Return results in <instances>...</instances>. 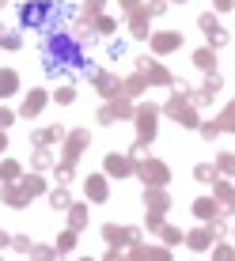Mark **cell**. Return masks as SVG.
I'll list each match as a JSON object with an SVG mask.
<instances>
[{"label": "cell", "instance_id": "cell-1", "mask_svg": "<svg viewBox=\"0 0 235 261\" xmlns=\"http://www.w3.org/2000/svg\"><path fill=\"white\" fill-rule=\"evenodd\" d=\"M163 110L171 114V118H178V125H186V129H197V125H201V121H197V114L186 106V98H182V95L167 98V106H163Z\"/></svg>", "mask_w": 235, "mask_h": 261}, {"label": "cell", "instance_id": "cell-2", "mask_svg": "<svg viewBox=\"0 0 235 261\" xmlns=\"http://www.w3.org/2000/svg\"><path fill=\"white\" fill-rule=\"evenodd\" d=\"M137 174H140L148 186H167V182H171L167 167L159 163V159H144V163H137Z\"/></svg>", "mask_w": 235, "mask_h": 261}, {"label": "cell", "instance_id": "cell-3", "mask_svg": "<svg viewBox=\"0 0 235 261\" xmlns=\"http://www.w3.org/2000/svg\"><path fill=\"white\" fill-rule=\"evenodd\" d=\"M156 137V106H140L137 110V140H152Z\"/></svg>", "mask_w": 235, "mask_h": 261}, {"label": "cell", "instance_id": "cell-4", "mask_svg": "<svg viewBox=\"0 0 235 261\" xmlns=\"http://www.w3.org/2000/svg\"><path fill=\"white\" fill-rule=\"evenodd\" d=\"M46 12H50V0H34V4H23V8H19V15H23L27 27H42Z\"/></svg>", "mask_w": 235, "mask_h": 261}, {"label": "cell", "instance_id": "cell-5", "mask_svg": "<svg viewBox=\"0 0 235 261\" xmlns=\"http://www.w3.org/2000/svg\"><path fill=\"white\" fill-rule=\"evenodd\" d=\"M84 148H87V129H76V133H68V144H65V159H68V163H76V159L84 155Z\"/></svg>", "mask_w": 235, "mask_h": 261}, {"label": "cell", "instance_id": "cell-6", "mask_svg": "<svg viewBox=\"0 0 235 261\" xmlns=\"http://www.w3.org/2000/svg\"><path fill=\"white\" fill-rule=\"evenodd\" d=\"M144 204H148L152 212H167L171 208V197L163 186H152V190H144Z\"/></svg>", "mask_w": 235, "mask_h": 261}, {"label": "cell", "instance_id": "cell-7", "mask_svg": "<svg viewBox=\"0 0 235 261\" xmlns=\"http://www.w3.org/2000/svg\"><path fill=\"white\" fill-rule=\"evenodd\" d=\"M91 76H95V87H99V91H103L106 98H114L118 91H122V84H118L114 76H106V72H91Z\"/></svg>", "mask_w": 235, "mask_h": 261}, {"label": "cell", "instance_id": "cell-8", "mask_svg": "<svg viewBox=\"0 0 235 261\" xmlns=\"http://www.w3.org/2000/svg\"><path fill=\"white\" fill-rule=\"evenodd\" d=\"M133 155H106V174H129Z\"/></svg>", "mask_w": 235, "mask_h": 261}, {"label": "cell", "instance_id": "cell-9", "mask_svg": "<svg viewBox=\"0 0 235 261\" xmlns=\"http://www.w3.org/2000/svg\"><path fill=\"white\" fill-rule=\"evenodd\" d=\"M0 197H4V201H8V204H12V208H23V204H27V201H31V197H27V193H23V186H19V190H15V186H12V182H4V190H0Z\"/></svg>", "mask_w": 235, "mask_h": 261}, {"label": "cell", "instance_id": "cell-10", "mask_svg": "<svg viewBox=\"0 0 235 261\" xmlns=\"http://www.w3.org/2000/svg\"><path fill=\"white\" fill-rule=\"evenodd\" d=\"M84 186H87V197H91V201H106V193H110V190H106V178H103V174H91Z\"/></svg>", "mask_w": 235, "mask_h": 261}, {"label": "cell", "instance_id": "cell-11", "mask_svg": "<svg viewBox=\"0 0 235 261\" xmlns=\"http://www.w3.org/2000/svg\"><path fill=\"white\" fill-rule=\"evenodd\" d=\"M213 190H216V201L231 212V208H235V186H231V182H213Z\"/></svg>", "mask_w": 235, "mask_h": 261}, {"label": "cell", "instance_id": "cell-12", "mask_svg": "<svg viewBox=\"0 0 235 261\" xmlns=\"http://www.w3.org/2000/svg\"><path fill=\"white\" fill-rule=\"evenodd\" d=\"M87 204H68V223H72V231H84L87 227Z\"/></svg>", "mask_w": 235, "mask_h": 261}, {"label": "cell", "instance_id": "cell-13", "mask_svg": "<svg viewBox=\"0 0 235 261\" xmlns=\"http://www.w3.org/2000/svg\"><path fill=\"white\" fill-rule=\"evenodd\" d=\"M186 242H190V250L205 254V250L213 246V231H190V235H186Z\"/></svg>", "mask_w": 235, "mask_h": 261}, {"label": "cell", "instance_id": "cell-14", "mask_svg": "<svg viewBox=\"0 0 235 261\" xmlns=\"http://www.w3.org/2000/svg\"><path fill=\"white\" fill-rule=\"evenodd\" d=\"M152 46H156V53H171V49L182 46V34H156V38H152Z\"/></svg>", "mask_w": 235, "mask_h": 261}, {"label": "cell", "instance_id": "cell-15", "mask_svg": "<svg viewBox=\"0 0 235 261\" xmlns=\"http://www.w3.org/2000/svg\"><path fill=\"white\" fill-rule=\"evenodd\" d=\"M42 106H46V91H31V95H27V102H23V118H34Z\"/></svg>", "mask_w": 235, "mask_h": 261}, {"label": "cell", "instance_id": "cell-16", "mask_svg": "<svg viewBox=\"0 0 235 261\" xmlns=\"http://www.w3.org/2000/svg\"><path fill=\"white\" fill-rule=\"evenodd\" d=\"M194 216L197 220H213V216H220V208H216V201H194Z\"/></svg>", "mask_w": 235, "mask_h": 261}, {"label": "cell", "instance_id": "cell-17", "mask_svg": "<svg viewBox=\"0 0 235 261\" xmlns=\"http://www.w3.org/2000/svg\"><path fill=\"white\" fill-rule=\"evenodd\" d=\"M15 87H19V76L15 72H0V98H8V95H15Z\"/></svg>", "mask_w": 235, "mask_h": 261}, {"label": "cell", "instance_id": "cell-18", "mask_svg": "<svg viewBox=\"0 0 235 261\" xmlns=\"http://www.w3.org/2000/svg\"><path fill=\"white\" fill-rule=\"evenodd\" d=\"M129 27H133V38H148V12H133Z\"/></svg>", "mask_w": 235, "mask_h": 261}, {"label": "cell", "instance_id": "cell-19", "mask_svg": "<svg viewBox=\"0 0 235 261\" xmlns=\"http://www.w3.org/2000/svg\"><path fill=\"white\" fill-rule=\"evenodd\" d=\"M194 65L201 68V72H213V68H216V53H213V49H197V53H194Z\"/></svg>", "mask_w": 235, "mask_h": 261}, {"label": "cell", "instance_id": "cell-20", "mask_svg": "<svg viewBox=\"0 0 235 261\" xmlns=\"http://www.w3.org/2000/svg\"><path fill=\"white\" fill-rule=\"evenodd\" d=\"M122 87H125V95H140L144 87H148V76H144V72H137V76H129Z\"/></svg>", "mask_w": 235, "mask_h": 261}, {"label": "cell", "instance_id": "cell-21", "mask_svg": "<svg viewBox=\"0 0 235 261\" xmlns=\"http://www.w3.org/2000/svg\"><path fill=\"white\" fill-rule=\"evenodd\" d=\"M19 186H23V193H27V197H38V193H46V182H42V178H38V174H31V178H23V182H19Z\"/></svg>", "mask_w": 235, "mask_h": 261}, {"label": "cell", "instance_id": "cell-22", "mask_svg": "<svg viewBox=\"0 0 235 261\" xmlns=\"http://www.w3.org/2000/svg\"><path fill=\"white\" fill-rule=\"evenodd\" d=\"M144 76H148V84H171V72H167L163 65H152Z\"/></svg>", "mask_w": 235, "mask_h": 261}, {"label": "cell", "instance_id": "cell-23", "mask_svg": "<svg viewBox=\"0 0 235 261\" xmlns=\"http://www.w3.org/2000/svg\"><path fill=\"white\" fill-rule=\"evenodd\" d=\"M50 204H53V208H68V190H65V186H57V190H50Z\"/></svg>", "mask_w": 235, "mask_h": 261}, {"label": "cell", "instance_id": "cell-24", "mask_svg": "<svg viewBox=\"0 0 235 261\" xmlns=\"http://www.w3.org/2000/svg\"><path fill=\"white\" fill-rule=\"evenodd\" d=\"M72 246H76V231H72V227H68V231H65V235H61V239H57V254H72Z\"/></svg>", "mask_w": 235, "mask_h": 261}, {"label": "cell", "instance_id": "cell-25", "mask_svg": "<svg viewBox=\"0 0 235 261\" xmlns=\"http://www.w3.org/2000/svg\"><path fill=\"white\" fill-rule=\"evenodd\" d=\"M110 110H114V118H129V114H137V110L129 106V98H114Z\"/></svg>", "mask_w": 235, "mask_h": 261}, {"label": "cell", "instance_id": "cell-26", "mask_svg": "<svg viewBox=\"0 0 235 261\" xmlns=\"http://www.w3.org/2000/svg\"><path fill=\"white\" fill-rule=\"evenodd\" d=\"M34 167H38V170H46V167H57V159H53L46 148H38V151H34Z\"/></svg>", "mask_w": 235, "mask_h": 261}, {"label": "cell", "instance_id": "cell-27", "mask_svg": "<svg viewBox=\"0 0 235 261\" xmlns=\"http://www.w3.org/2000/svg\"><path fill=\"white\" fill-rule=\"evenodd\" d=\"M194 178H197V182H216V167H209V163L194 167Z\"/></svg>", "mask_w": 235, "mask_h": 261}, {"label": "cell", "instance_id": "cell-28", "mask_svg": "<svg viewBox=\"0 0 235 261\" xmlns=\"http://www.w3.org/2000/svg\"><path fill=\"white\" fill-rule=\"evenodd\" d=\"M159 235H163V242H167V246H175V242H182V239H186V235H182L178 227H167V223L159 227Z\"/></svg>", "mask_w": 235, "mask_h": 261}, {"label": "cell", "instance_id": "cell-29", "mask_svg": "<svg viewBox=\"0 0 235 261\" xmlns=\"http://www.w3.org/2000/svg\"><path fill=\"white\" fill-rule=\"evenodd\" d=\"M103 239H106V242H125V227H114V223H106V227H103Z\"/></svg>", "mask_w": 235, "mask_h": 261}, {"label": "cell", "instance_id": "cell-30", "mask_svg": "<svg viewBox=\"0 0 235 261\" xmlns=\"http://www.w3.org/2000/svg\"><path fill=\"white\" fill-rule=\"evenodd\" d=\"M0 178H4V182H15V178H19V163H15V159H8V163L0 167Z\"/></svg>", "mask_w": 235, "mask_h": 261}, {"label": "cell", "instance_id": "cell-31", "mask_svg": "<svg viewBox=\"0 0 235 261\" xmlns=\"http://www.w3.org/2000/svg\"><path fill=\"white\" fill-rule=\"evenodd\" d=\"M0 46H4V49H19V34H8V27H4V34H0Z\"/></svg>", "mask_w": 235, "mask_h": 261}, {"label": "cell", "instance_id": "cell-32", "mask_svg": "<svg viewBox=\"0 0 235 261\" xmlns=\"http://www.w3.org/2000/svg\"><path fill=\"white\" fill-rule=\"evenodd\" d=\"M205 38H213V46H224V42H228V31L216 27V31H205Z\"/></svg>", "mask_w": 235, "mask_h": 261}, {"label": "cell", "instance_id": "cell-33", "mask_svg": "<svg viewBox=\"0 0 235 261\" xmlns=\"http://www.w3.org/2000/svg\"><path fill=\"white\" fill-rule=\"evenodd\" d=\"M95 27H99V34H110L114 31V19H110V15H95Z\"/></svg>", "mask_w": 235, "mask_h": 261}, {"label": "cell", "instance_id": "cell-34", "mask_svg": "<svg viewBox=\"0 0 235 261\" xmlns=\"http://www.w3.org/2000/svg\"><path fill=\"white\" fill-rule=\"evenodd\" d=\"M197 129H201V137H205V140L220 137V121H213V125H197Z\"/></svg>", "mask_w": 235, "mask_h": 261}, {"label": "cell", "instance_id": "cell-35", "mask_svg": "<svg viewBox=\"0 0 235 261\" xmlns=\"http://www.w3.org/2000/svg\"><path fill=\"white\" fill-rule=\"evenodd\" d=\"M133 257H167V250H144V246H137Z\"/></svg>", "mask_w": 235, "mask_h": 261}, {"label": "cell", "instance_id": "cell-36", "mask_svg": "<svg viewBox=\"0 0 235 261\" xmlns=\"http://www.w3.org/2000/svg\"><path fill=\"white\" fill-rule=\"evenodd\" d=\"M12 246L19 250V254H31V239H27V235H15V239H12Z\"/></svg>", "mask_w": 235, "mask_h": 261}, {"label": "cell", "instance_id": "cell-37", "mask_svg": "<svg viewBox=\"0 0 235 261\" xmlns=\"http://www.w3.org/2000/svg\"><path fill=\"white\" fill-rule=\"evenodd\" d=\"M57 182H72V163H68V159L57 167Z\"/></svg>", "mask_w": 235, "mask_h": 261}, {"label": "cell", "instance_id": "cell-38", "mask_svg": "<svg viewBox=\"0 0 235 261\" xmlns=\"http://www.w3.org/2000/svg\"><path fill=\"white\" fill-rule=\"evenodd\" d=\"M144 223H148V231H159V227H163V212H152Z\"/></svg>", "mask_w": 235, "mask_h": 261}, {"label": "cell", "instance_id": "cell-39", "mask_svg": "<svg viewBox=\"0 0 235 261\" xmlns=\"http://www.w3.org/2000/svg\"><path fill=\"white\" fill-rule=\"evenodd\" d=\"M103 8H106V0H87V4H84V12H87V15H99Z\"/></svg>", "mask_w": 235, "mask_h": 261}, {"label": "cell", "instance_id": "cell-40", "mask_svg": "<svg viewBox=\"0 0 235 261\" xmlns=\"http://www.w3.org/2000/svg\"><path fill=\"white\" fill-rule=\"evenodd\" d=\"M197 23H201V31H216V27H220V23H216V15H209V12H205Z\"/></svg>", "mask_w": 235, "mask_h": 261}, {"label": "cell", "instance_id": "cell-41", "mask_svg": "<svg viewBox=\"0 0 235 261\" xmlns=\"http://www.w3.org/2000/svg\"><path fill=\"white\" fill-rule=\"evenodd\" d=\"M220 170L224 174H235V155H220Z\"/></svg>", "mask_w": 235, "mask_h": 261}, {"label": "cell", "instance_id": "cell-42", "mask_svg": "<svg viewBox=\"0 0 235 261\" xmlns=\"http://www.w3.org/2000/svg\"><path fill=\"white\" fill-rule=\"evenodd\" d=\"M72 98H76V91H72V87L65 84V87H61V91H57V102H72Z\"/></svg>", "mask_w": 235, "mask_h": 261}, {"label": "cell", "instance_id": "cell-43", "mask_svg": "<svg viewBox=\"0 0 235 261\" xmlns=\"http://www.w3.org/2000/svg\"><path fill=\"white\" fill-rule=\"evenodd\" d=\"M99 121H103V125H114V110H110V106H103V110H99Z\"/></svg>", "mask_w": 235, "mask_h": 261}, {"label": "cell", "instance_id": "cell-44", "mask_svg": "<svg viewBox=\"0 0 235 261\" xmlns=\"http://www.w3.org/2000/svg\"><path fill=\"white\" fill-rule=\"evenodd\" d=\"M12 121H15V114H12V110H0V129H8Z\"/></svg>", "mask_w": 235, "mask_h": 261}, {"label": "cell", "instance_id": "cell-45", "mask_svg": "<svg viewBox=\"0 0 235 261\" xmlns=\"http://www.w3.org/2000/svg\"><path fill=\"white\" fill-rule=\"evenodd\" d=\"M125 242H140V231L137 227H125Z\"/></svg>", "mask_w": 235, "mask_h": 261}, {"label": "cell", "instance_id": "cell-46", "mask_svg": "<svg viewBox=\"0 0 235 261\" xmlns=\"http://www.w3.org/2000/svg\"><path fill=\"white\" fill-rule=\"evenodd\" d=\"M213 4H216V12H228V8L235 4V0H213Z\"/></svg>", "mask_w": 235, "mask_h": 261}, {"label": "cell", "instance_id": "cell-47", "mask_svg": "<svg viewBox=\"0 0 235 261\" xmlns=\"http://www.w3.org/2000/svg\"><path fill=\"white\" fill-rule=\"evenodd\" d=\"M4 246H12V239H8L4 231H0V250H4Z\"/></svg>", "mask_w": 235, "mask_h": 261}, {"label": "cell", "instance_id": "cell-48", "mask_svg": "<svg viewBox=\"0 0 235 261\" xmlns=\"http://www.w3.org/2000/svg\"><path fill=\"white\" fill-rule=\"evenodd\" d=\"M8 148V137H4V129H0V151H4Z\"/></svg>", "mask_w": 235, "mask_h": 261}, {"label": "cell", "instance_id": "cell-49", "mask_svg": "<svg viewBox=\"0 0 235 261\" xmlns=\"http://www.w3.org/2000/svg\"><path fill=\"white\" fill-rule=\"evenodd\" d=\"M231 239H235V227H231Z\"/></svg>", "mask_w": 235, "mask_h": 261}, {"label": "cell", "instance_id": "cell-50", "mask_svg": "<svg viewBox=\"0 0 235 261\" xmlns=\"http://www.w3.org/2000/svg\"><path fill=\"white\" fill-rule=\"evenodd\" d=\"M178 4H182V0H178Z\"/></svg>", "mask_w": 235, "mask_h": 261}]
</instances>
